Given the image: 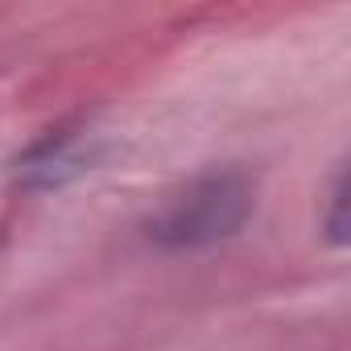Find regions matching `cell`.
<instances>
[{"instance_id": "1", "label": "cell", "mask_w": 351, "mask_h": 351, "mask_svg": "<svg viewBox=\"0 0 351 351\" xmlns=\"http://www.w3.org/2000/svg\"><path fill=\"white\" fill-rule=\"evenodd\" d=\"M256 186L240 169H219L186 182L178 195H169L149 223V236L169 248H203L228 240L252 215Z\"/></svg>"}]
</instances>
